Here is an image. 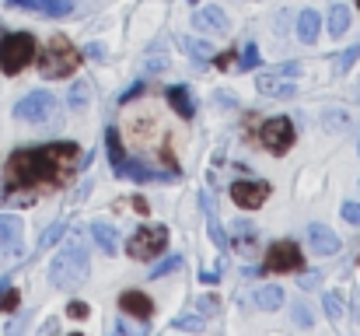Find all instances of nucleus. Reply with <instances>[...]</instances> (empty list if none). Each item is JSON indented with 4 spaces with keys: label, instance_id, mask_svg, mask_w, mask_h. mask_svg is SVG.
<instances>
[{
    "label": "nucleus",
    "instance_id": "1",
    "mask_svg": "<svg viewBox=\"0 0 360 336\" xmlns=\"http://www.w3.org/2000/svg\"><path fill=\"white\" fill-rule=\"evenodd\" d=\"M81 151L70 140L46 144V147H28L7 158L4 165V182H0V204H18L32 207L35 193H53L67 186L77 172Z\"/></svg>",
    "mask_w": 360,
    "mask_h": 336
},
{
    "label": "nucleus",
    "instance_id": "2",
    "mask_svg": "<svg viewBox=\"0 0 360 336\" xmlns=\"http://www.w3.org/2000/svg\"><path fill=\"white\" fill-rule=\"evenodd\" d=\"M88 273H91V263H88V252H84V245H81L77 238H74L70 245H63V249L53 256V263H49V280H53V287H60V291H70V287L84 284Z\"/></svg>",
    "mask_w": 360,
    "mask_h": 336
},
{
    "label": "nucleus",
    "instance_id": "3",
    "mask_svg": "<svg viewBox=\"0 0 360 336\" xmlns=\"http://www.w3.org/2000/svg\"><path fill=\"white\" fill-rule=\"evenodd\" d=\"M77 63H81V56H77V49L70 46L67 35H53V39L46 42L42 56H39V70H42V77H49V81L70 77V74L77 70Z\"/></svg>",
    "mask_w": 360,
    "mask_h": 336
},
{
    "label": "nucleus",
    "instance_id": "4",
    "mask_svg": "<svg viewBox=\"0 0 360 336\" xmlns=\"http://www.w3.org/2000/svg\"><path fill=\"white\" fill-rule=\"evenodd\" d=\"M35 60V39L28 32H14L0 42V70L4 74H21Z\"/></svg>",
    "mask_w": 360,
    "mask_h": 336
},
{
    "label": "nucleus",
    "instance_id": "5",
    "mask_svg": "<svg viewBox=\"0 0 360 336\" xmlns=\"http://www.w3.org/2000/svg\"><path fill=\"white\" fill-rule=\"evenodd\" d=\"M165 245H168V228L165 224H143V228H136L129 235L126 256H133V259H154V256L165 252Z\"/></svg>",
    "mask_w": 360,
    "mask_h": 336
},
{
    "label": "nucleus",
    "instance_id": "6",
    "mask_svg": "<svg viewBox=\"0 0 360 336\" xmlns=\"http://www.w3.org/2000/svg\"><path fill=\"white\" fill-rule=\"evenodd\" d=\"M301 74V63H280V67H273V70H266V74H259V81H255V88H259V95H266V99H294V77Z\"/></svg>",
    "mask_w": 360,
    "mask_h": 336
},
{
    "label": "nucleus",
    "instance_id": "7",
    "mask_svg": "<svg viewBox=\"0 0 360 336\" xmlns=\"http://www.w3.org/2000/svg\"><path fill=\"white\" fill-rule=\"evenodd\" d=\"M259 140H262V147L269 151V154H287L290 147H294V123L287 119V116H273L269 123H262V133H259Z\"/></svg>",
    "mask_w": 360,
    "mask_h": 336
},
{
    "label": "nucleus",
    "instance_id": "8",
    "mask_svg": "<svg viewBox=\"0 0 360 336\" xmlns=\"http://www.w3.org/2000/svg\"><path fill=\"white\" fill-rule=\"evenodd\" d=\"M301 266H304V256L294 242H273L266 252V263H262L266 273H297Z\"/></svg>",
    "mask_w": 360,
    "mask_h": 336
},
{
    "label": "nucleus",
    "instance_id": "9",
    "mask_svg": "<svg viewBox=\"0 0 360 336\" xmlns=\"http://www.w3.org/2000/svg\"><path fill=\"white\" fill-rule=\"evenodd\" d=\"M53 112H56V99L49 92H32L14 106V116L25 119V123H49Z\"/></svg>",
    "mask_w": 360,
    "mask_h": 336
},
{
    "label": "nucleus",
    "instance_id": "10",
    "mask_svg": "<svg viewBox=\"0 0 360 336\" xmlns=\"http://www.w3.org/2000/svg\"><path fill=\"white\" fill-rule=\"evenodd\" d=\"M266 197H269V182H262V179H245V182L231 186V200L241 211H259L266 204Z\"/></svg>",
    "mask_w": 360,
    "mask_h": 336
},
{
    "label": "nucleus",
    "instance_id": "11",
    "mask_svg": "<svg viewBox=\"0 0 360 336\" xmlns=\"http://www.w3.org/2000/svg\"><path fill=\"white\" fill-rule=\"evenodd\" d=\"M308 242H311V252H319V256H336L340 252V235L319 221L308 224Z\"/></svg>",
    "mask_w": 360,
    "mask_h": 336
},
{
    "label": "nucleus",
    "instance_id": "12",
    "mask_svg": "<svg viewBox=\"0 0 360 336\" xmlns=\"http://www.w3.org/2000/svg\"><path fill=\"white\" fill-rule=\"evenodd\" d=\"M193 25H196L200 32H217V35L231 28L228 14H224V11H221L217 4H214V7H200V11H196V21H193Z\"/></svg>",
    "mask_w": 360,
    "mask_h": 336
},
{
    "label": "nucleus",
    "instance_id": "13",
    "mask_svg": "<svg viewBox=\"0 0 360 336\" xmlns=\"http://www.w3.org/2000/svg\"><path fill=\"white\" fill-rule=\"evenodd\" d=\"M120 309L126 316H136V319H150L154 316V301L143 291H126L120 298Z\"/></svg>",
    "mask_w": 360,
    "mask_h": 336
},
{
    "label": "nucleus",
    "instance_id": "14",
    "mask_svg": "<svg viewBox=\"0 0 360 336\" xmlns=\"http://www.w3.org/2000/svg\"><path fill=\"white\" fill-rule=\"evenodd\" d=\"M0 245H4L11 256L21 252V221L11 218V214H0Z\"/></svg>",
    "mask_w": 360,
    "mask_h": 336
},
{
    "label": "nucleus",
    "instance_id": "15",
    "mask_svg": "<svg viewBox=\"0 0 360 336\" xmlns=\"http://www.w3.org/2000/svg\"><path fill=\"white\" fill-rule=\"evenodd\" d=\"M200 207H203V214H207V231H210V242L224 252L231 242H228V235H224V228H221V221H217V214H214V204H210V197L203 193L200 197Z\"/></svg>",
    "mask_w": 360,
    "mask_h": 336
},
{
    "label": "nucleus",
    "instance_id": "16",
    "mask_svg": "<svg viewBox=\"0 0 360 336\" xmlns=\"http://www.w3.org/2000/svg\"><path fill=\"white\" fill-rule=\"evenodd\" d=\"M319 32H322V18H319V11L304 7V11L297 14V39L311 46V42L319 39Z\"/></svg>",
    "mask_w": 360,
    "mask_h": 336
},
{
    "label": "nucleus",
    "instance_id": "17",
    "mask_svg": "<svg viewBox=\"0 0 360 336\" xmlns=\"http://www.w3.org/2000/svg\"><path fill=\"white\" fill-rule=\"evenodd\" d=\"M105 147H109V158H112V168H116V175H126V151H122V140H120V130L116 126H109L105 130Z\"/></svg>",
    "mask_w": 360,
    "mask_h": 336
},
{
    "label": "nucleus",
    "instance_id": "18",
    "mask_svg": "<svg viewBox=\"0 0 360 336\" xmlns=\"http://www.w3.org/2000/svg\"><path fill=\"white\" fill-rule=\"evenodd\" d=\"M168 102H172V109L179 112L182 119H193V112H196V102H193V95L182 88V85H175V88H168Z\"/></svg>",
    "mask_w": 360,
    "mask_h": 336
},
{
    "label": "nucleus",
    "instance_id": "19",
    "mask_svg": "<svg viewBox=\"0 0 360 336\" xmlns=\"http://www.w3.org/2000/svg\"><path fill=\"white\" fill-rule=\"evenodd\" d=\"M179 46H182V49H186V53H189V56L200 63V67H207V63L214 60V49H210L203 39H189V35H182V39H179Z\"/></svg>",
    "mask_w": 360,
    "mask_h": 336
},
{
    "label": "nucleus",
    "instance_id": "20",
    "mask_svg": "<svg viewBox=\"0 0 360 336\" xmlns=\"http://www.w3.org/2000/svg\"><path fill=\"white\" fill-rule=\"evenodd\" d=\"M91 235H95V242H98V245H102V249H105L109 256H112V252L120 249V235H116V228H112V224L95 221V224H91Z\"/></svg>",
    "mask_w": 360,
    "mask_h": 336
},
{
    "label": "nucleus",
    "instance_id": "21",
    "mask_svg": "<svg viewBox=\"0 0 360 336\" xmlns=\"http://www.w3.org/2000/svg\"><path fill=\"white\" fill-rule=\"evenodd\" d=\"M255 305L266 309V312L280 309V305H283V287H280V284H266V287H259V291H255Z\"/></svg>",
    "mask_w": 360,
    "mask_h": 336
},
{
    "label": "nucleus",
    "instance_id": "22",
    "mask_svg": "<svg viewBox=\"0 0 360 336\" xmlns=\"http://www.w3.org/2000/svg\"><path fill=\"white\" fill-rule=\"evenodd\" d=\"M322 309H326V316L336 323V319H343V312H347V298H343V291H326L322 294Z\"/></svg>",
    "mask_w": 360,
    "mask_h": 336
},
{
    "label": "nucleus",
    "instance_id": "23",
    "mask_svg": "<svg viewBox=\"0 0 360 336\" xmlns=\"http://www.w3.org/2000/svg\"><path fill=\"white\" fill-rule=\"evenodd\" d=\"M347 28H350V11L343 7V4H336L333 11H329V35H347Z\"/></svg>",
    "mask_w": 360,
    "mask_h": 336
},
{
    "label": "nucleus",
    "instance_id": "24",
    "mask_svg": "<svg viewBox=\"0 0 360 336\" xmlns=\"http://www.w3.org/2000/svg\"><path fill=\"white\" fill-rule=\"evenodd\" d=\"M35 7L49 18H67L74 11V0H35Z\"/></svg>",
    "mask_w": 360,
    "mask_h": 336
},
{
    "label": "nucleus",
    "instance_id": "25",
    "mask_svg": "<svg viewBox=\"0 0 360 336\" xmlns=\"http://www.w3.org/2000/svg\"><path fill=\"white\" fill-rule=\"evenodd\" d=\"M67 102H70V109H88V102H91V88L84 85V81H77L74 88H70V95H67Z\"/></svg>",
    "mask_w": 360,
    "mask_h": 336
},
{
    "label": "nucleus",
    "instance_id": "26",
    "mask_svg": "<svg viewBox=\"0 0 360 336\" xmlns=\"http://www.w3.org/2000/svg\"><path fill=\"white\" fill-rule=\"evenodd\" d=\"M350 123H354L350 112H343V109H329L322 116V126H326V130H347Z\"/></svg>",
    "mask_w": 360,
    "mask_h": 336
},
{
    "label": "nucleus",
    "instance_id": "27",
    "mask_svg": "<svg viewBox=\"0 0 360 336\" xmlns=\"http://www.w3.org/2000/svg\"><path fill=\"white\" fill-rule=\"evenodd\" d=\"M63 235H67V224H63V221L49 224V228L42 231V238H39V249H53V245H56Z\"/></svg>",
    "mask_w": 360,
    "mask_h": 336
},
{
    "label": "nucleus",
    "instance_id": "28",
    "mask_svg": "<svg viewBox=\"0 0 360 336\" xmlns=\"http://www.w3.org/2000/svg\"><path fill=\"white\" fill-rule=\"evenodd\" d=\"M182 266V256H168V259H161L154 270H150V280H161V277H168V273H175Z\"/></svg>",
    "mask_w": 360,
    "mask_h": 336
},
{
    "label": "nucleus",
    "instance_id": "29",
    "mask_svg": "<svg viewBox=\"0 0 360 336\" xmlns=\"http://www.w3.org/2000/svg\"><path fill=\"white\" fill-rule=\"evenodd\" d=\"M357 56H360V46H350V49H343V53H340V63H336V70H340V74H347V70H350V67L357 63Z\"/></svg>",
    "mask_w": 360,
    "mask_h": 336
},
{
    "label": "nucleus",
    "instance_id": "30",
    "mask_svg": "<svg viewBox=\"0 0 360 336\" xmlns=\"http://www.w3.org/2000/svg\"><path fill=\"white\" fill-rule=\"evenodd\" d=\"M255 67H259V49L245 46V53L238 56V70H255Z\"/></svg>",
    "mask_w": 360,
    "mask_h": 336
},
{
    "label": "nucleus",
    "instance_id": "31",
    "mask_svg": "<svg viewBox=\"0 0 360 336\" xmlns=\"http://www.w3.org/2000/svg\"><path fill=\"white\" fill-rule=\"evenodd\" d=\"M196 309H200V316H214V312H217V298H214V294H203V298L196 301Z\"/></svg>",
    "mask_w": 360,
    "mask_h": 336
},
{
    "label": "nucleus",
    "instance_id": "32",
    "mask_svg": "<svg viewBox=\"0 0 360 336\" xmlns=\"http://www.w3.org/2000/svg\"><path fill=\"white\" fill-rule=\"evenodd\" d=\"M294 323H297V326H304V330H308V326L315 323V319H311V312H308V309H304L301 301L294 305Z\"/></svg>",
    "mask_w": 360,
    "mask_h": 336
},
{
    "label": "nucleus",
    "instance_id": "33",
    "mask_svg": "<svg viewBox=\"0 0 360 336\" xmlns=\"http://www.w3.org/2000/svg\"><path fill=\"white\" fill-rule=\"evenodd\" d=\"M343 218L354 224V228H360V204H354V200H350V204H343Z\"/></svg>",
    "mask_w": 360,
    "mask_h": 336
},
{
    "label": "nucleus",
    "instance_id": "34",
    "mask_svg": "<svg viewBox=\"0 0 360 336\" xmlns=\"http://www.w3.org/2000/svg\"><path fill=\"white\" fill-rule=\"evenodd\" d=\"M175 326H179V330H203V319H196V316H179Z\"/></svg>",
    "mask_w": 360,
    "mask_h": 336
},
{
    "label": "nucleus",
    "instance_id": "35",
    "mask_svg": "<svg viewBox=\"0 0 360 336\" xmlns=\"http://www.w3.org/2000/svg\"><path fill=\"white\" fill-rule=\"evenodd\" d=\"M235 235H238V238H255V224L252 221H235Z\"/></svg>",
    "mask_w": 360,
    "mask_h": 336
},
{
    "label": "nucleus",
    "instance_id": "36",
    "mask_svg": "<svg viewBox=\"0 0 360 336\" xmlns=\"http://www.w3.org/2000/svg\"><path fill=\"white\" fill-rule=\"evenodd\" d=\"M67 316H70V319H84V316H88V305H84V301H70V305H67Z\"/></svg>",
    "mask_w": 360,
    "mask_h": 336
},
{
    "label": "nucleus",
    "instance_id": "37",
    "mask_svg": "<svg viewBox=\"0 0 360 336\" xmlns=\"http://www.w3.org/2000/svg\"><path fill=\"white\" fill-rule=\"evenodd\" d=\"M0 309H4V312H14V309H18V291H7V294L0 298Z\"/></svg>",
    "mask_w": 360,
    "mask_h": 336
},
{
    "label": "nucleus",
    "instance_id": "38",
    "mask_svg": "<svg viewBox=\"0 0 360 336\" xmlns=\"http://www.w3.org/2000/svg\"><path fill=\"white\" fill-rule=\"evenodd\" d=\"M84 56H91V60H102V56H105V49H102L98 42H91V46H84Z\"/></svg>",
    "mask_w": 360,
    "mask_h": 336
},
{
    "label": "nucleus",
    "instance_id": "39",
    "mask_svg": "<svg viewBox=\"0 0 360 336\" xmlns=\"http://www.w3.org/2000/svg\"><path fill=\"white\" fill-rule=\"evenodd\" d=\"M297 284H301V287H304V291H311V287H315V284H319V273H304V277H301V280H297Z\"/></svg>",
    "mask_w": 360,
    "mask_h": 336
},
{
    "label": "nucleus",
    "instance_id": "40",
    "mask_svg": "<svg viewBox=\"0 0 360 336\" xmlns=\"http://www.w3.org/2000/svg\"><path fill=\"white\" fill-rule=\"evenodd\" d=\"M140 92H143V85H133V88H129V92H122V102H129V99H136V95H140Z\"/></svg>",
    "mask_w": 360,
    "mask_h": 336
},
{
    "label": "nucleus",
    "instance_id": "41",
    "mask_svg": "<svg viewBox=\"0 0 360 336\" xmlns=\"http://www.w3.org/2000/svg\"><path fill=\"white\" fill-rule=\"evenodd\" d=\"M165 67H168L165 60H150V63H147V70H165Z\"/></svg>",
    "mask_w": 360,
    "mask_h": 336
},
{
    "label": "nucleus",
    "instance_id": "42",
    "mask_svg": "<svg viewBox=\"0 0 360 336\" xmlns=\"http://www.w3.org/2000/svg\"><path fill=\"white\" fill-rule=\"evenodd\" d=\"M354 316H357V323H360V294H357V305H354Z\"/></svg>",
    "mask_w": 360,
    "mask_h": 336
},
{
    "label": "nucleus",
    "instance_id": "43",
    "mask_svg": "<svg viewBox=\"0 0 360 336\" xmlns=\"http://www.w3.org/2000/svg\"><path fill=\"white\" fill-rule=\"evenodd\" d=\"M357 266H360V256H357Z\"/></svg>",
    "mask_w": 360,
    "mask_h": 336
},
{
    "label": "nucleus",
    "instance_id": "44",
    "mask_svg": "<svg viewBox=\"0 0 360 336\" xmlns=\"http://www.w3.org/2000/svg\"><path fill=\"white\" fill-rule=\"evenodd\" d=\"M189 4H196V0H189Z\"/></svg>",
    "mask_w": 360,
    "mask_h": 336
},
{
    "label": "nucleus",
    "instance_id": "45",
    "mask_svg": "<svg viewBox=\"0 0 360 336\" xmlns=\"http://www.w3.org/2000/svg\"><path fill=\"white\" fill-rule=\"evenodd\" d=\"M357 7H360V0H357Z\"/></svg>",
    "mask_w": 360,
    "mask_h": 336
}]
</instances>
